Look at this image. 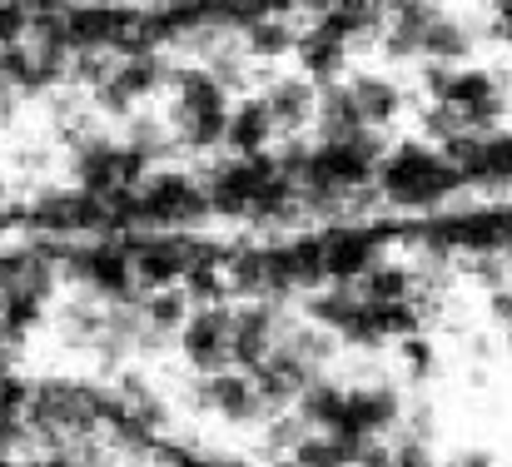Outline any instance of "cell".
<instances>
[{"label":"cell","instance_id":"obj_16","mask_svg":"<svg viewBox=\"0 0 512 467\" xmlns=\"http://www.w3.org/2000/svg\"><path fill=\"white\" fill-rule=\"evenodd\" d=\"M398 358H403V373H408L413 383H423V378H433V373H438V348H433L423 333L398 338Z\"/></svg>","mask_w":512,"mask_h":467},{"label":"cell","instance_id":"obj_4","mask_svg":"<svg viewBox=\"0 0 512 467\" xmlns=\"http://www.w3.org/2000/svg\"><path fill=\"white\" fill-rule=\"evenodd\" d=\"M199 403H204L209 413L229 418V423H259L264 413H279V408L259 393L254 373H244V368L204 373V378H199Z\"/></svg>","mask_w":512,"mask_h":467},{"label":"cell","instance_id":"obj_1","mask_svg":"<svg viewBox=\"0 0 512 467\" xmlns=\"http://www.w3.org/2000/svg\"><path fill=\"white\" fill-rule=\"evenodd\" d=\"M458 184H463V169L453 159L428 155V150H398L383 164V189L403 204H428V199H438Z\"/></svg>","mask_w":512,"mask_h":467},{"label":"cell","instance_id":"obj_20","mask_svg":"<svg viewBox=\"0 0 512 467\" xmlns=\"http://www.w3.org/2000/svg\"><path fill=\"white\" fill-rule=\"evenodd\" d=\"M493 35L512 40V0H493Z\"/></svg>","mask_w":512,"mask_h":467},{"label":"cell","instance_id":"obj_8","mask_svg":"<svg viewBox=\"0 0 512 467\" xmlns=\"http://www.w3.org/2000/svg\"><path fill=\"white\" fill-rule=\"evenodd\" d=\"M329 284H358L378 264V239L373 234H329Z\"/></svg>","mask_w":512,"mask_h":467},{"label":"cell","instance_id":"obj_11","mask_svg":"<svg viewBox=\"0 0 512 467\" xmlns=\"http://www.w3.org/2000/svg\"><path fill=\"white\" fill-rule=\"evenodd\" d=\"M269 110H274V125H304V120H314V110H319V95H314V85L309 80H279L274 90H269Z\"/></svg>","mask_w":512,"mask_h":467},{"label":"cell","instance_id":"obj_17","mask_svg":"<svg viewBox=\"0 0 512 467\" xmlns=\"http://www.w3.org/2000/svg\"><path fill=\"white\" fill-rule=\"evenodd\" d=\"M423 50L428 55H438V60H458V55H468V30L458 25V20H433V30H428V40H423Z\"/></svg>","mask_w":512,"mask_h":467},{"label":"cell","instance_id":"obj_12","mask_svg":"<svg viewBox=\"0 0 512 467\" xmlns=\"http://www.w3.org/2000/svg\"><path fill=\"white\" fill-rule=\"evenodd\" d=\"M358 294L368 304H398V299H413L418 294V279L398 264H373L363 279H358Z\"/></svg>","mask_w":512,"mask_h":467},{"label":"cell","instance_id":"obj_19","mask_svg":"<svg viewBox=\"0 0 512 467\" xmlns=\"http://www.w3.org/2000/svg\"><path fill=\"white\" fill-rule=\"evenodd\" d=\"M428 443H433V438H413V433H403V438H398V448H393V463L398 467H438Z\"/></svg>","mask_w":512,"mask_h":467},{"label":"cell","instance_id":"obj_15","mask_svg":"<svg viewBox=\"0 0 512 467\" xmlns=\"http://www.w3.org/2000/svg\"><path fill=\"white\" fill-rule=\"evenodd\" d=\"M353 100H358V110H363L368 125H383V120H393V110H398L403 95H398L388 80H373V75H368V80L353 85Z\"/></svg>","mask_w":512,"mask_h":467},{"label":"cell","instance_id":"obj_13","mask_svg":"<svg viewBox=\"0 0 512 467\" xmlns=\"http://www.w3.org/2000/svg\"><path fill=\"white\" fill-rule=\"evenodd\" d=\"M140 313L160 328V333H179L184 318L194 313V299L184 294V284H170V289H150V299L140 304Z\"/></svg>","mask_w":512,"mask_h":467},{"label":"cell","instance_id":"obj_10","mask_svg":"<svg viewBox=\"0 0 512 467\" xmlns=\"http://www.w3.org/2000/svg\"><path fill=\"white\" fill-rule=\"evenodd\" d=\"M269 135H274V110H269V100H249V105H239L234 115H229V145H234V155H259L264 145H269Z\"/></svg>","mask_w":512,"mask_h":467},{"label":"cell","instance_id":"obj_18","mask_svg":"<svg viewBox=\"0 0 512 467\" xmlns=\"http://www.w3.org/2000/svg\"><path fill=\"white\" fill-rule=\"evenodd\" d=\"M289 45H294V35H289L284 20H254V25H249V50H254V55H279V50H289Z\"/></svg>","mask_w":512,"mask_h":467},{"label":"cell","instance_id":"obj_9","mask_svg":"<svg viewBox=\"0 0 512 467\" xmlns=\"http://www.w3.org/2000/svg\"><path fill=\"white\" fill-rule=\"evenodd\" d=\"M294 413H299L314 433H334V428H343V418H348V388L329 383V378H314V383L294 398Z\"/></svg>","mask_w":512,"mask_h":467},{"label":"cell","instance_id":"obj_2","mask_svg":"<svg viewBox=\"0 0 512 467\" xmlns=\"http://www.w3.org/2000/svg\"><path fill=\"white\" fill-rule=\"evenodd\" d=\"M179 348L194 373H219L234 368V309L224 304H199L179 328Z\"/></svg>","mask_w":512,"mask_h":467},{"label":"cell","instance_id":"obj_5","mask_svg":"<svg viewBox=\"0 0 512 467\" xmlns=\"http://www.w3.org/2000/svg\"><path fill=\"white\" fill-rule=\"evenodd\" d=\"M428 90H433L443 105L473 110L478 130H488V125L503 115L498 85H493V75H483V70H443V65H433V70H428Z\"/></svg>","mask_w":512,"mask_h":467},{"label":"cell","instance_id":"obj_22","mask_svg":"<svg viewBox=\"0 0 512 467\" xmlns=\"http://www.w3.org/2000/svg\"><path fill=\"white\" fill-rule=\"evenodd\" d=\"M453 467H498V463H493V453H483V448H473V453H463V458H453Z\"/></svg>","mask_w":512,"mask_h":467},{"label":"cell","instance_id":"obj_21","mask_svg":"<svg viewBox=\"0 0 512 467\" xmlns=\"http://www.w3.org/2000/svg\"><path fill=\"white\" fill-rule=\"evenodd\" d=\"M493 318H498V323H508V328H512V284H508V289H498V294H493Z\"/></svg>","mask_w":512,"mask_h":467},{"label":"cell","instance_id":"obj_14","mask_svg":"<svg viewBox=\"0 0 512 467\" xmlns=\"http://www.w3.org/2000/svg\"><path fill=\"white\" fill-rule=\"evenodd\" d=\"M299 60L309 65V75H314V80H329V75L343 65V35H334L329 25H324V30H314L309 40H299Z\"/></svg>","mask_w":512,"mask_h":467},{"label":"cell","instance_id":"obj_23","mask_svg":"<svg viewBox=\"0 0 512 467\" xmlns=\"http://www.w3.org/2000/svg\"><path fill=\"white\" fill-rule=\"evenodd\" d=\"M30 467H80L70 453H50V458H40V463H30Z\"/></svg>","mask_w":512,"mask_h":467},{"label":"cell","instance_id":"obj_7","mask_svg":"<svg viewBox=\"0 0 512 467\" xmlns=\"http://www.w3.org/2000/svg\"><path fill=\"white\" fill-rule=\"evenodd\" d=\"M403 423V398L393 388H348V418L343 428L363 433V438H383Z\"/></svg>","mask_w":512,"mask_h":467},{"label":"cell","instance_id":"obj_3","mask_svg":"<svg viewBox=\"0 0 512 467\" xmlns=\"http://www.w3.org/2000/svg\"><path fill=\"white\" fill-rule=\"evenodd\" d=\"M70 274H75L80 284H90V289H95L100 299H110V304H135V294H140L135 249H130V244H115V239L80 249V254L70 259Z\"/></svg>","mask_w":512,"mask_h":467},{"label":"cell","instance_id":"obj_6","mask_svg":"<svg viewBox=\"0 0 512 467\" xmlns=\"http://www.w3.org/2000/svg\"><path fill=\"white\" fill-rule=\"evenodd\" d=\"M135 279L140 289H170L184 284V274L204 259V249H194L189 239H135Z\"/></svg>","mask_w":512,"mask_h":467}]
</instances>
